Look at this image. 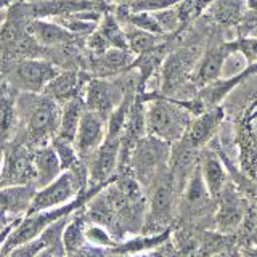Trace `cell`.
Returning <instances> with one entry per match:
<instances>
[{
	"label": "cell",
	"instance_id": "cell-1",
	"mask_svg": "<svg viewBox=\"0 0 257 257\" xmlns=\"http://www.w3.org/2000/svg\"><path fill=\"white\" fill-rule=\"evenodd\" d=\"M16 114H18L20 140L31 150L50 145L56 137L60 124V103L44 93L16 92Z\"/></svg>",
	"mask_w": 257,
	"mask_h": 257
},
{
	"label": "cell",
	"instance_id": "cell-2",
	"mask_svg": "<svg viewBox=\"0 0 257 257\" xmlns=\"http://www.w3.org/2000/svg\"><path fill=\"white\" fill-rule=\"evenodd\" d=\"M145 104L147 135L156 137L167 143L180 140L191 120V114L174 100L159 95L156 90L140 92Z\"/></svg>",
	"mask_w": 257,
	"mask_h": 257
},
{
	"label": "cell",
	"instance_id": "cell-3",
	"mask_svg": "<svg viewBox=\"0 0 257 257\" xmlns=\"http://www.w3.org/2000/svg\"><path fill=\"white\" fill-rule=\"evenodd\" d=\"M147 190V215H145V222L140 233L153 235V233H161L172 228L171 225L177 215L180 191L177 190L167 167L155 177V180L151 182Z\"/></svg>",
	"mask_w": 257,
	"mask_h": 257
},
{
	"label": "cell",
	"instance_id": "cell-4",
	"mask_svg": "<svg viewBox=\"0 0 257 257\" xmlns=\"http://www.w3.org/2000/svg\"><path fill=\"white\" fill-rule=\"evenodd\" d=\"M4 82L15 92L42 93L47 84L58 74L60 68L47 58H23L4 64Z\"/></svg>",
	"mask_w": 257,
	"mask_h": 257
},
{
	"label": "cell",
	"instance_id": "cell-5",
	"mask_svg": "<svg viewBox=\"0 0 257 257\" xmlns=\"http://www.w3.org/2000/svg\"><path fill=\"white\" fill-rule=\"evenodd\" d=\"M169 153L171 143L156 137L145 135L137 142L131 155V172L143 190H147L155 177L167 167Z\"/></svg>",
	"mask_w": 257,
	"mask_h": 257
},
{
	"label": "cell",
	"instance_id": "cell-6",
	"mask_svg": "<svg viewBox=\"0 0 257 257\" xmlns=\"http://www.w3.org/2000/svg\"><path fill=\"white\" fill-rule=\"evenodd\" d=\"M233 55H238L235 39H227V34L219 31L212 32L206 40L204 50L199 56L191 77V84L195 85L196 90L220 79L225 63Z\"/></svg>",
	"mask_w": 257,
	"mask_h": 257
},
{
	"label": "cell",
	"instance_id": "cell-7",
	"mask_svg": "<svg viewBox=\"0 0 257 257\" xmlns=\"http://www.w3.org/2000/svg\"><path fill=\"white\" fill-rule=\"evenodd\" d=\"M0 167H2L4 187H21V185L36 187L34 150L20 140L13 139L5 145Z\"/></svg>",
	"mask_w": 257,
	"mask_h": 257
},
{
	"label": "cell",
	"instance_id": "cell-8",
	"mask_svg": "<svg viewBox=\"0 0 257 257\" xmlns=\"http://www.w3.org/2000/svg\"><path fill=\"white\" fill-rule=\"evenodd\" d=\"M87 188L79 182V179L71 171H64L53 182L36 190L26 215L68 204L71 201H74Z\"/></svg>",
	"mask_w": 257,
	"mask_h": 257
},
{
	"label": "cell",
	"instance_id": "cell-9",
	"mask_svg": "<svg viewBox=\"0 0 257 257\" xmlns=\"http://www.w3.org/2000/svg\"><path fill=\"white\" fill-rule=\"evenodd\" d=\"M80 96L84 100L85 109L93 111L108 120L111 112L122 101L124 90L116 77L112 79L90 77L85 82Z\"/></svg>",
	"mask_w": 257,
	"mask_h": 257
},
{
	"label": "cell",
	"instance_id": "cell-10",
	"mask_svg": "<svg viewBox=\"0 0 257 257\" xmlns=\"http://www.w3.org/2000/svg\"><path fill=\"white\" fill-rule=\"evenodd\" d=\"M214 203L215 201L209 195L207 187L203 180V175H201L199 171V166H196V169L193 171V174L190 175V179L187 180L180 193L177 214L187 222H193L204 217Z\"/></svg>",
	"mask_w": 257,
	"mask_h": 257
},
{
	"label": "cell",
	"instance_id": "cell-11",
	"mask_svg": "<svg viewBox=\"0 0 257 257\" xmlns=\"http://www.w3.org/2000/svg\"><path fill=\"white\" fill-rule=\"evenodd\" d=\"M120 151V137H104L93 155L85 161L88 172V185H98L114 179L117 172Z\"/></svg>",
	"mask_w": 257,
	"mask_h": 257
},
{
	"label": "cell",
	"instance_id": "cell-12",
	"mask_svg": "<svg viewBox=\"0 0 257 257\" xmlns=\"http://www.w3.org/2000/svg\"><path fill=\"white\" fill-rule=\"evenodd\" d=\"M225 116H227V111H225L222 104L211 109H206L201 114L191 117L187 131H185L180 140H183L187 145L199 151L204 150L215 139L217 134H219L225 120Z\"/></svg>",
	"mask_w": 257,
	"mask_h": 257
},
{
	"label": "cell",
	"instance_id": "cell-13",
	"mask_svg": "<svg viewBox=\"0 0 257 257\" xmlns=\"http://www.w3.org/2000/svg\"><path fill=\"white\" fill-rule=\"evenodd\" d=\"M217 209H215V227L220 233H230L235 228H239L243 223L247 207L244 198L239 195L236 188H233L231 182L225 185V188L215 199Z\"/></svg>",
	"mask_w": 257,
	"mask_h": 257
},
{
	"label": "cell",
	"instance_id": "cell-14",
	"mask_svg": "<svg viewBox=\"0 0 257 257\" xmlns=\"http://www.w3.org/2000/svg\"><path fill=\"white\" fill-rule=\"evenodd\" d=\"M104 137H106V119L93 111L85 109L80 117L74 142H72L79 158L84 163L103 143Z\"/></svg>",
	"mask_w": 257,
	"mask_h": 257
},
{
	"label": "cell",
	"instance_id": "cell-15",
	"mask_svg": "<svg viewBox=\"0 0 257 257\" xmlns=\"http://www.w3.org/2000/svg\"><path fill=\"white\" fill-rule=\"evenodd\" d=\"M246 12L247 5L244 0H212L199 20L206 26L227 34L228 31L236 29Z\"/></svg>",
	"mask_w": 257,
	"mask_h": 257
},
{
	"label": "cell",
	"instance_id": "cell-16",
	"mask_svg": "<svg viewBox=\"0 0 257 257\" xmlns=\"http://www.w3.org/2000/svg\"><path fill=\"white\" fill-rule=\"evenodd\" d=\"M92 76L82 69H60L50 82L44 88V95L63 104L71 98L82 95L84 85Z\"/></svg>",
	"mask_w": 257,
	"mask_h": 257
},
{
	"label": "cell",
	"instance_id": "cell-17",
	"mask_svg": "<svg viewBox=\"0 0 257 257\" xmlns=\"http://www.w3.org/2000/svg\"><path fill=\"white\" fill-rule=\"evenodd\" d=\"M198 166H199L201 175H203V180L207 187L209 195L215 201L222 193V190L225 188V185L228 183V172H227V169H225L222 159L217 155V151L211 145H207L204 150H201Z\"/></svg>",
	"mask_w": 257,
	"mask_h": 257
},
{
	"label": "cell",
	"instance_id": "cell-18",
	"mask_svg": "<svg viewBox=\"0 0 257 257\" xmlns=\"http://www.w3.org/2000/svg\"><path fill=\"white\" fill-rule=\"evenodd\" d=\"M28 31H29V34L34 37L36 42L42 48H45V50H52V48H56L64 44L82 40V39H77L76 36H72L71 32H68L63 26H60L56 21L45 20V18L29 20Z\"/></svg>",
	"mask_w": 257,
	"mask_h": 257
},
{
	"label": "cell",
	"instance_id": "cell-19",
	"mask_svg": "<svg viewBox=\"0 0 257 257\" xmlns=\"http://www.w3.org/2000/svg\"><path fill=\"white\" fill-rule=\"evenodd\" d=\"M16 92L7 82H0V153L18 132V114H16Z\"/></svg>",
	"mask_w": 257,
	"mask_h": 257
},
{
	"label": "cell",
	"instance_id": "cell-20",
	"mask_svg": "<svg viewBox=\"0 0 257 257\" xmlns=\"http://www.w3.org/2000/svg\"><path fill=\"white\" fill-rule=\"evenodd\" d=\"M36 190L37 188L34 185L0 188V215L10 217V219H21V217H24L31 206Z\"/></svg>",
	"mask_w": 257,
	"mask_h": 257
},
{
	"label": "cell",
	"instance_id": "cell-21",
	"mask_svg": "<svg viewBox=\"0 0 257 257\" xmlns=\"http://www.w3.org/2000/svg\"><path fill=\"white\" fill-rule=\"evenodd\" d=\"M171 233H172V228L164 230L161 233H153V235L139 233V235H135L132 238H124L120 243L116 244V247L111 249V252L122 254V255H135L140 252L153 251V249L166 244L167 241L171 239Z\"/></svg>",
	"mask_w": 257,
	"mask_h": 257
},
{
	"label": "cell",
	"instance_id": "cell-22",
	"mask_svg": "<svg viewBox=\"0 0 257 257\" xmlns=\"http://www.w3.org/2000/svg\"><path fill=\"white\" fill-rule=\"evenodd\" d=\"M34 169H36V188H42L58 177L61 171L60 159L52 145L34 150Z\"/></svg>",
	"mask_w": 257,
	"mask_h": 257
},
{
	"label": "cell",
	"instance_id": "cell-23",
	"mask_svg": "<svg viewBox=\"0 0 257 257\" xmlns=\"http://www.w3.org/2000/svg\"><path fill=\"white\" fill-rule=\"evenodd\" d=\"M60 124H58V132L56 137L61 140L66 142H74V137L77 132V127L80 122V117H82L84 111H85V104L82 96H76V98H71L68 101H64L60 104Z\"/></svg>",
	"mask_w": 257,
	"mask_h": 257
},
{
	"label": "cell",
	"instance_id": "cell-24",
	"mask_svg": "<svg viewBox=\"0 0 257 257\" xmlns=\"http://www.w3.org/2000/svg\"><path fill=\"white\" fill-rule=\"evenodd\" d=\"M87 217L84 212V207L74 211L66 222L61 233V243L64 249V255L76 251V249L87 244L85 241V228H87Z\"/></svg>",
	"mask_w": 257,
	"mask_h": 257
},
{
	"label": "cell",
	"instance_id": "cell-25",
	"mask_svg": "<svg viewBox=\"0 0 257 257\" xmlns=\"http://www.w3.org/2000/svg\"><path fill=\"white\" fill-rule=\"evenodd\" d=\"M95 31L98 32V36L108 44V47L127 48L122 24L117 21V18H116L114 15H112L111 10L103 13L101 20L98 21V24H96Z\"/></svg>",
	"mask_w": 257,
	"mask_h": 257
},
{
	"label": "cell",
	"instance_id": "cell-26",
	"mask_svg": "<svg viewBox=\"0 0 257 257\" xmlns=\"http://www.w3.org/2000/svg\"><path fill=\"white\" fill-rule=\"evenodd\" d=\"M122 29H124L127 48L135 56L140 55V53L148 52V50H151V48H155V47H158L164 40V37H166V36H156V34H151V32L137 29L134 26H128V24H122Z\"/></svg>",
	"mask_w": 257,
	"mask_h": 257
},
{
	"label": "cell",
	"instance_id": "cell-27",
	"mask_svg": "<svg viewBox=\"0 0 257 257\" xmlns=\"http://www.w3.org/2000/svg\"><path fill=\"white\" fill-rule=\"evenodd\" d=\"M212 0H180L175 5V12L179 15V20L183 28L190 26L198 18L203 16L206 8L211 5Z\"/></svg>",
	"mask_w": 257,
	"mask_h": 257
},
{
	"label": "cell",
	"instance_id": "cell-28",
	"mask_svg": "<svg viewBox=\"0 0 257 257\" xmlns=\"http://www.w3.org/2000/svg\"><path fill=\"white\" fill-rule=\"evenodd\" d=\"M85 241L88 244L96 246V247H103V249H112L117 244L114 236H112L106 228L101 227L98 223H93V222H87Z\"/></svg>",
	"mask_w": 257,
	"mask_h": 257
},
{
	"label": "cell",
	"instance_id": "cell-29",
	"mask_svg": "<svg viewBox=\"0 0 257 257\" xmlns=\"http://www.w3.org/2000/svg\"><path fill=\"white\" fill-rule=\"evenodd\" d=\"M155 15V18L159 24L161 31H163V34L167 36V34H174V32L183 29L182 23L179 20V15L175 12V5L171 7V8H164V10H159V12H153Z\"/></svg>",
	"mask_w": 257,
	"mask_h": 257
},
{
	"label": "cell",
	"instance_id": "cell-30",
	"mask_svg": "<svg viewBox=\"0 0 257 257\" xmlns=\"http://www.w3.org/2000/svg\"><path fill=\"white\" fill-rule=\"evenodd\" d=\"M179 2L180 0H134V2L127 5H120V7H125L128 12H151L153 13V12L164 10V8H171Z\"/></svg>",
	"mask_w": 257,
	"mask_h": 257
},
{
	"label": "cell",
	"instance_id": "cell-31",
	"mask_svg": "<svg viewBox=\"0 0 257 257\" xmlns=\"http://www.w3.org/2000/svg\"><path fill=\"white\" fill-rule=\"evenodd\" d=\"M235 37H257V10L247 8L243 20L235 29Z\"/></svg>",
	"mask_w": 257,
	"mask_h": 257
},
{
	"label": "cell",
	"instance_id": "cell-32",
	"mask_svg": "<svg viewBox=\"0 0 257 257\" xmlns=\"http://www.w3.org/2000/svg\"><path fill=\"white\" fill-rule=\"evenodd\" d=\"M109 252V249H103V247H96L92 244H84L82 247L76 249L69 254H66L64 257H106Z\"/></svg>",
	"mask_w": 257,
	"mask_h": 257
},
{
	"label": "cell",
	"instance_id": "cell-33",
	"mask_svg": "<svg viewBox=\"0 0 257 257\" xmlns=\"http://www.w3.org/2000/svg\"><path fill=\"white\" fill-rule=\"evenodd\" d=\"M239 255H241V252H238L235 247L225 246V247L220 249V251L214 252L212 255H209V257H239Z\"/></svg>",
	"mask_w": 257,
	"mask_h": 257
},
{
	"label": "cell",
	"instance_id": "cell-34",
	"mask_svg": "<svg viewBox=\"0 0 257 257\" xmlns=\"http://www.w3.org/2000/svg\"><path fill=\"white\" fill-rule=\"evenodd\" d=\"M239 257H257V244H249Z\"/></svg>",
	"mask_w": 257,
	"mask_h": 257
},
{
	"label": "cell",
	"instance_id": "cell-35",
	"mask_svg": "<svg viewBox=\"0 0 257 257\" xmlns=\"http://www.w3.org/2000/svg\"><path fill=\"white\" fill-rule=\"evenodd\" d=\"M36 257H63V255H60V254H56V252H53V251H50V249H42Z\"/></svg>",
	"mask_w": 257,
	"mask_h": 257
},
{
	"label": "cell",
	"instance_id": "cell-36",
	"mask_svg": "<svg viewBox=\"0 0 257 257\" xmlns=\"http://www.w3.org/2000/svg\"><path fill=\"white\" fill-rule=\"evenodd\" d=\"M12 220H15V219H10V217H5V215H0V230H4Z\"/></svg>",
	"mask_w": 257,
	"mask_h": 257
},
{
	"label": "cell",
	"instance_id": "cell-37",
	"mask_svg": "<svg viewBox=\"0 0 257 257\" xmlns=\"http://www.w3.org/2000/svg\"><path fill=\"white\" fill-rule=\"evenodd\" d=\"M0 188H4V183H2V167H0Z\"/></svg>",
	"mask_w": 257,
	"mask_h": 257
},
{
	"label": "cell",
	"instance_id": "cell-38",
	"mask_svg": "<svg viewBox=\"0 0 257 257\" xmlns=\"http://www.w3.org/2000/svg\"><path fill=\"white\" fill-rule=\"evenodd\" d=\"M0 82H4V76H2V71H0Z\"/></svg>",
	"mask_w": 257,
	"mask_h": 257
}]
</instances>
